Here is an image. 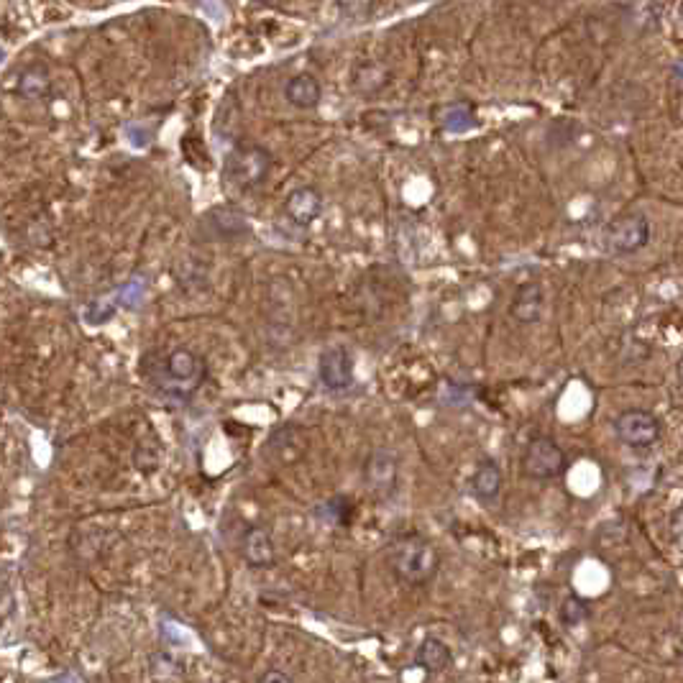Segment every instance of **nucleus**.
<instances>
[{
    "mask_svg": "<svg viewBox=\"0 0 683 683\" xmlns=\"http://www.w3.org/2000/svg\"><path fill=\"white\" fill-rule=\"evenodd\" d=\"M545 307V290L540 282H525L517 287L515 297H512L510 315L522 325H533L543 318Z\"/></svg>",
    "mask_w": 683,
    "mask_h": 683,
    "instance_id": "9",
    "label": "nucleus"
},
{
    "mask_svg": "<svg viewBox=\"0 0 683 683\" xmlns=\"http://www.w3.org/2000/svg\"><path fill=\"white\" fill-rule=\"evenodd\" d=\"M284 98H287V103H290L292 108L313 110L318 108L320 100H323V87H320L315 75L300 72V75L290 77V82L284 85Z\"/></svg>",
    "mask_w": 683,
    "mask_h": 683,
    "instance_id": "12",
    "label": "nucleus"
},
{
    "mask_svg": "<svg viewBox=\"0 0 683 683\" xmlns=\"http://www.w3.org/2000/svg\"><path fill=\"white\" fill-rule=\"evenodd\" d=\"M653 228L643 213H622L612 220L604 233V244L612 254L630 256L650 244Z\"/></svg>",
    "mask_w": 683,
    "mask_h": 683,
    "instance_id": "4",
    "label": "nucleus"
},
{
    "mask_svg": "<svg viewBox=\"0 0 683 683\" xmlns=\"http://www.w3.org/2000/svg\"><path fill=\"white\" fill-rule=\"evenodd\" d=\"M162 458H164V451L157 435H149V438L136 440L134 466L139 474H144V476L157 474L159 466H162Z\"/></svg>",
    "mask_w": 683,
    "mask_h": 683,
    "instance_id": "18",
    "label": "nucleus"
},
{
    "mask_svg": "<svg viewBox=\"0 0 683 683\" xmlns=\"http://www.w3.org/2000/svg\"><path fill=\"white\" fill-rule=\"evenodd\" d=\"M284 213L295 226H313L315 220L323 215V195L315 187H297L284 200Z\"/></svg>",
    "mask_w": 683,
    "mask_h": 683,
    "instance_id": "8",
    "label": "nucleus"
},
{
    "mask_svg": "<svg viewBox=\"0 0 683 683\" xmlns=\"http://www.w3.org/2000/svg\"><path fill=\"white\" fill-rule=\"evenodd\" d=\"M336 6L346 18H364L374 8V0H336Z\"/></svg>",
    "mask_w": 683,
    "mask_h": 683,
    "instance_id": "22",
    "label": "nucleus"
},
{
    "mask_svg": "<svg viewBox=\"0 0 683 683\" xmlns=\"http://www.w3.org/2000/svg\"><path fill=\"white\" fill-rule=\"evenodd\" d=\"M256 683H295L284 671H277V668H269L267 673H261L259 681Z\"/></svg>",
    "mask_w": 683,
    "mask_h": 683,
    "instance_id": "23",
    "label": "nucleus"
},
{
    "mask_svg": "<svg viewBox=\"0 0 683 683\" xmlns=\"http://www.w3.org/2000/svg\"><path fill=\"white\" fill-rule=\"evenodd\" d=\"M318 374L325 387L333 389V392H343L354 384V359L346 348H328L320 354Z\"/></svg>",
    "mask_w": 683,
    "mask_h": 683,
    "instance_id": "7",
    "label": "nucleus"
},
{
    "mask_svg": "<svg viewBox=\"0 0 683 683\" xmlns=\"http://www.w3.org/2000/svg\"><path fill=\"white\" fill-rule=\"evenodd\" d=\"M678 379H681V382H683V356H681V359H678Z\"/></svg>",
    "mask_w": 683,
    "mask_h": 683,
    "instance_id": "24",
    "label": "nucleus"
},
{
    "mask_svg": "<svg viewBox=\"0 0 683 683\" xmlns=\"http://www.w3.org/2000/svg\"><path fill=\"white\" fill-rule=\"evenodd\" d=\"M561 620L571 627L581 625V622L589 620V607H586V602H581L579 597H568L566 602L561 604Z\"/></svg>",
    "mask_w": 683,
    "mask_h": 683,
    "instance_id": "21",
    "label": "nucleus"
},
{
    "mask_svg": "<svg viewBox=\"0 0 683 683\" xmlns=\"http://www.w3.org/2000/svg\"><path fill=\"white\" fill-rule=\"evenodd\" d=\"M614 435L630 448H650L663 435V425L648 410H625L614 417Z\"/></svg>",
    "mask_w": 683,
    "mask_h": 683,
    "instance_id": "6",
    "label": "nucleus"
},
{
    "mask_svg": "<svg viewBox=\"0 0 683 683\" xmlns=\"http://www.w3.org/2000/svg\"><path fill=\"white\" fill-rule=\"evenodd\" d=\"M502 487H504V474H502V469H499L497 461H494V458H484V461H479L474 476H471V492H474L479 499H484V502H492V499L499 497Z\"/></svg>",
    "mask_w": 683,
    "mask_h": 683,
    "instance_id": "13",
    "label": "nucleus"
},
{
    "mask_svg": "<svg viewBox=\"0 0 683 683\" xmlns=\"http://www.w3.org/2000/svg\"><path fill=\"white\" fill-rule=\"evenodd\" d=\"M387 561L392 574L407 586H425L438 574L440 556L433 543L420 535L397 538L387 550Z\"/></svg>",
    "mask_w": 683,
    "mask_h": 683,
    "instance_id": "1",
    "label": "nucleus"
},
{
    "mask_svg": "<svg viewBox=\"0 0 683 683\" xmlns=\"http://www.w3.org/2000/svg\"><path fill=\"white\" fill-rule=\"evenodd\" d=\"M151 683H185L187 668L180 658H174L167 650H154L146 660Z\"/></svg>",
    "mask_w": 683,
    "mask_h": 683,
    "instance_id": "14",
    "label": "nucleus"
},
{
    "mask_svg": "<svg viewBox=\"0 0 683 683\" xmlns=\"http://www.w3.org/2000/svg\"><path fill=\"white\" fill-rule=\"evenodd\" d=\"M451 663H453L451 648H448L443 640H438V637H428V640H423L420 648H417V666L423 668V671L443 673L451 668Z\"/></svg>",
    "mask_w": 683,
    "mask_h": 683,
    "instance_id": "16",
    "label": "nucleus"
},
{
    "mask_svg": "<svg viewBox=\"0 0 683 683\" xmlns=\"http://www.w3.org/2000/svg\"><path fill=\"white\" fill-rule=\"evenodd\" d=\"M389 75L384 67H379L377 62H361L354 67V87L359 93H377L387 85Z\"/></svg>",
    "mask_w": 683,
    "mask_h": 683,
    "instance_id": "19",
    "label": "nucleus"
},
{
    "mask_svg": "<svg viewBox=\"0 0 683 683\" xmlns=\"http://www.w3.org/2000/svg\"><path fill=\"white\" fill-rule=\"evenodd\" d=\"M210 226L220 233L223 238H238L249 233V220L244 218V213L231 205H220V208H213L208 213Z\"/></svg>",
    "mask_w": 683,
    "mask_h": 683,
    "instance_id": "17",
    "label": "nucleus"
},
{
    "mask_svg": "<svg viewBox=\"0 0 683 683\" xmlns=\"http://www.w3.org/2000/svg\"><path fill=\"white\" fill-rule=\"evenodd\" d=\"M244 561L251 568H269L277 561L272 530L264 525H251L244 533Z\"/></svg>",
    "mask_w": 683,
    "mask_h": 683,
    "instance_id": "10",
    "label": "nucleus"
},
{
    "mask_svg": "<svg viewBox=\"0 0 683 683\" xmlns=\"http://www.w3.org/2000/svg\"><path fill=\"white\" fill-rule=\"evenodd\" d=\"M566 466V451H563L550 435H535V438L527 443L525 453H522V471H525L530 479H558V476L566 471Z\"/></svg>",
    "mask_w": 683,
    "mask_h": 683,
    "instance_id": "5",
    "label": "nucleus"
},
{
    "mask_svg": "<svg viewBox=\"0 0 683 683\" xmlns=\"http://www.w3.org/2000/svg\"><path fill=\"white\" fill-rule=\"evenodd\" d=\"M18 93L26 100H47L52 95V75L41 62L29 64L18 77Z\"/></svg>",
    "mask_w": 683,
    "mask_h": 683,
    "instance_id": "15",
    "label": "nucleus"
},
{
    "mask_svg": "<svg viewBox=\"0 0 683 683\" xmlns=\"http://www.w3.org/2000/svg\"><path fill=\"white\" fill-rule=\"evenodd\" d=\"M678 13H681V21H683V0H681V6H678Z\"/></svg>",
    "mask_w": 683,
    "mask_h": 683,
    "instance_id": "25",
    "label": "nucleus"
},
{
    "mask_svg": "<svg viewBox=\"0 0 683 683\" xmlns=\"http://www.w3.org/2000/svg\"><path fill=\"white\" fill-rule=\"evenodd\" d=\"M397 469H400V466H397V458H394L392 453H371V456L366 458L364 466V479L366 484H369L371 492L392 494L394 487H397Z\"/></svg>",
    "mask_w": 683,
    "mask_h": 683,
    "instance_id": "11",
    "label": "nucleus"
},
{
    "mask_svg": "<svg viewBox=\"0 0 683 683\" xmlns=\"http://www.w3.org/2000/svg\"><path fill=\"white\" fill-rule=\"evenodd\" d=\"M471 126H474V110L469 105L461 103L443 110V128L446 131H466Z\"/></svg>",
    "mask_w": 683,
    "mask_h": 683,
    "instance_id": "20",
    "label": "nucleus"
},
{
    "mask_svg": "<svg viewBox=\"0 0 683 683\" xmlns=\"http://www.w3.org/2000/svg\"><path fill=\"white\" fill-rule=\"evenodd\" d=\"M205 377H208V364L203 356H197L192 348H172L162 361H159L157 371H151V382L157 384L164 394L172 397H190L197 389L203 387Z\"/></svg>",
    "mask_w": 683,
    "mask_h": 683,
    "instance_id": "2",
    "label": "nucleus"
},
{
    "mask_svg": "<svg viewBox=\"0 0 683 683\" xmlns=\"http://www.w3.org/2000/svg\"><path fill=\"white\" fill-rule=\"evenodd\" d=\"M272 169V154L259 144H236L226 157V180L238 190H251L267 180Z\"/></svg>",
    "mask_w": 683,
    "mask_h": 683,
    "instance_id": "3",
    "label": "nucleus"
}]
</instances>
